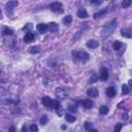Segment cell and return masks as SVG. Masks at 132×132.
Here are the masks:
<instances>
[{
  "label": "cell",
  "instance_id": "obj_19",
  "mask_svg": "<svg viewBox=\"0 0 132 132\" xmlns=\"http://www.w3.org/2000/svg\"><path fill=\"white\" fill-rule=\"evenodd\" d=\"M53 107L55 108V110L58 111L61 110V103L60 101H58V100H53Z\"/></svg>",
  "mask_w": 132,
  "mask_h": 132
},
{
  "label": "cell",
  "instance_id": "obj_3",
  "mask_svg": "<svg viewBox=\"0 0 132 132\" xmlns=\"http://www.w3.org/2000/svg\"><path fill=\"white\" fill-rule=\"evenodd\" d=\"M76 57L79 58V60L83 61V62H87V61H89V59H90V55H89L87 52H85V51L79 52L76 54Z\"/></svg>",
  "mask_w": 132,
  "mask_h": 132
},
{
  "label": "cell",
  "instance_id": "obj_13",
  "mask_svg": "<svg viewBox=\"0 0 132 132\" xmlns=\"http://www.w3.org/2000/svg\"><path fill=\"white\" fill-rule=\"evenodd\" d=\"M106 95L108 97H114L116 95V89L114 87H110V88H107L106 89Z\"/></svg>",
  "mask_w": 132,
  "mask_h": 132
},
{
  "label": "cell",
  "instance_id": "obj_1",
  "mask_svg": "<svg viewBox=\"0 0 132 132\" xmlns=\"http://www.w3.org/2000/svg\"><path fill=\"white\" fill-rule=\"evenodd\" d=\"M56 94L58 96V98H60V99H65L66 97L68 96L69 94V91L67 90V89H65V88H57V90H56Z\"/></svg>",
  "mask_w": 132,
  "mask_h": 132
},
{
  "label": "cell",
  "instance_id": "obj_24",
  "mask_svg": "<svg viewBox=\"0 0 132 132\" xmlns=\"http://www.w3.org/2000/svg\"><path fill=\"white\" fill-rule=\"evenodd\" d=\"M97 80H98V75L97 74H93L91 77H90V80H89V84H94L97 81Z\"/></svg>",
  "mask_w": 132,
  "mask_h": 132
},
{
  "label": "cell",
  "instance_id": "obj_34",
  "mask_svg": "<svg viewBox=\"0 0 132 132\" xmlns=\"http://www.w3.org/2000/svg\"><path fill=\"white\" fill-rule=\"evenodd\" d=\"M89 131H90V132H98V131H97L96 129H90Z\"/></svg>",
  "mask_w": 132,
  "mask_h": 132
},
{
  "label": "cell",
  "instance_id": "obj_21",
  "mask_svg": "<svg viewBox=\"0 0 132 132\" xmlns=\"http://www.w3.org/2000/svg\"><path fill=\"white\" fill-rule=\"evenodd\" d=\"M99 112L101 115H107V112H108V107L106 105H102L101 107L99 108Z\"/></svg>",
  "mask_w": 132,
  "mask_h": 132
},
{
  "label": "cell",
  "instance_id": "obj_6",
  "mask_svg": "<svg viewBox=\"0 0 132 132\" xmlns=\"http://www.w3.org/2000/svg\"><path fill=\"white\" fill-rule=\"evenodd\" d=\"M41 101H42V104H44V105L45 107H48V108L53 107V99H52V98H50V97H48V96L44 97Z\"/></svg>",
  "mask_w": 132,
  "mask_h": 132
},
{
  "label": "cell",
  "instance_id": "obj_9",
  "mask_svg": "<svg viewBox=\"0 0 132 132\" xmlns=\"http://www.w3.org/2000/svg\"><path fill=\"white\" fill-rule=\"evenodd\" d=\"M34 38H35V36H34V34L32 32H28L25 34L24 36V41L27 42V44H30V42H32L34 40Z\"/></svg>",
  "mask_w": 132,
  "mask_h": 132
},
{
  "label": "cell",
  "instance_id": "obj_29",
  "mask_svg": "<svg viewBox=\"0 0 132 132\" xmlns=\"http://www.w3.org/2000/svg\"><path fill=\"white\" fill-rule=\"evenodd\" d=\"M30 131L31 132H37L38 131V127L36 124H32V125L30 126Z\"/></svg>",
  "mask_w": 132,
  "mask_h": 132
},
{
  "label": "cell",
  "instance_id": "obj_7",
  "mask_svg": "<svg viewBox=\"0 0 132 132\" xmlns=\"http://www.w3.org/2000/svg\"><path fill=\"white\" fill-rule=\"evenodd\" d=\"M87 46L89 49H97L99 46V41L95 39H90L87 41Z\"/></svg>",
  "mask_w": 132,
  "mask_h": 132
},
{
  "label": "cell",
  "instance_id": "obj_22",
  "mask_svg": "<svg viewBox=\"0 0 132 132\" xmlns=\"http://www.w3.org/2000/svg\"><path fill=\"white\" fill-rule=\"evenodd\" d=\"M2 33H3V35H11L14 32H13V30H11L10 28H7V27H5V28L3 29V31H2Z\"/></svg>",
  "mask_w": 132,
  "mask_h": 132
},
{
  "label": "cell",
  "instance_id": "obj_16",
  "mask_svg": "<svg viewBox=\"0 0 132 132\" xmlns=\"http://www.w3.org/2000/svg\"><path fill=\"white\" fill-rule=\"evenodd\" d=\"M77 17L81 18V19H86L88 17V14L85 9H81V10L77 11Z\"/></svg>",
  "mask_w": 132,
  "mask_h": 132
},
{
  "label": "cell",
  "instance_id": "obj_23",
  "mask_svg": "<svg viewBox=\"0 0 132 132\" xmlns=\"http://www.w3.org/2000/svg\"><path fill=\"white\" fill-rule=\"evenodd\" d=\"M129 93V87L127 86V85H123L122 86V94L123 95H126Z\"/></svg>",
  "mask_w": 132,
  "mask_h": 132
},
{
  "label": "cell",
  "instance_id": "obj_15",
  "mask_svg": "<svg viewBox=\"0 0 132 132\" xmlns=\"http://www.w3.org/2000/svg\"><path fill=\"white\" fill-rule=\"evenodd\" d=\"M65 119H66V121L69 122V123H73V122L76 121V118L74 117V116L70 115V114H66L65 115Z\"/></svg>",
  "mask_w": 132,
  "mask_h": 132
},
{
  "label": "cell",
  "instance_id": "obj_8",
  "mask_svg": "<svg viewBox=\"0 0 132 132\" xmlns=\"http://www.w3.org/2000/svg\"><path fill=\"white\" fill-rule=\"evenodd\" d=\"M48 30H50L53 33L58 32V31H59V26H58L57 23L52 22V23H50V24L48 25Z\"/></svg>",
  "mask_w": 132,
  "mask_h": 132
},
{
  "label": "cell",
  "instance_id": "obj_17",
  "mask_svg": "<svg viewBox=\"0 0 132 132\" xmlns=\"http://www.w3.org/2000/svg\"><path fill=\"white\" fill-rule=\"evenodd\" d=\"M112 48H114L115 51H119V50L122 48V42L119 40H116L114 44H112Z\"/></svg>",
  "mask_w": 132,
  "mask_h": 132
},
{
  "label": "cell",
  "instance_id": "obj_32",
  "mask_svg": "<svg viewBox=\"0 0 132 132\" xmlns=\"http://www.w3.org/2000/svg\"><path fill=\"white\" fill-rule=\"evenodd\" d=\"M9 132H15V128L14 126H11V127L9 128Z\"/></svg>",
  "mask_w": 132,
  "mask_h": 132
},
{
  "label": "cell",
  "instance_id": "obj_31",
  "mask_svg": "<svg viewBox=\"0 0 132 132\" xmlns=\"http://www.w3.org/2000/svg\"><path fill=\"white\" fill-rule=\"evenodd\" d=\"M85 129L90 130V129H91V123H89V122H86V123H85Z\"/></svg>",
  "mask_w": 132,
  "mask_h": 132
},
{
  "label": "cell",
  "instance_id": "obj_2",
  "mask_svg": "<svg viewBox=\"0 0 132 132\" xmlns=\"http://www.w3.org/2000/svg\"><path fill=\"white\" fill-rule=\"evenodd\" d=\"M51 9L54 13H62L63 11V5L61 2H53L51 4Z\"/></svg>",
  "mask_w": 132,
  "mask_h": 132
},
{
  "label": "cell",
  "instance_id": "obj_35",
  "mask_svg": "<svg viewBox=\"0 0 132 132\" xmlns=\"http://www.w3.org/2000/svg\"><path fill=\"white\" fill-rule=\"evenodd\" d=\"M0 14H1V10H0Z\"/></svg>",
  "mask_w": 132,
  "mask_h": 132
},
{
  "label": "cell",
  "instance_id": "obj_20",
  "mask_svg": "<svg viewBox=\"0 0 132 132\" xmlns=\"http://www.w3.org/2000/svg\"><path fill=\"white\" fill-rule=\"evenodd\" d=\"M71 22H72V17H71V15H66V17L63 19L64 25H69Z\"/></svg>",
  "mask_w": 132,
  "mask_h": 132
},
{
  "label": "cell",
  "instance_id": "obj_27",
  "mask_svg": "<svg viewBox=\"0 0 132 132\" xmlns=\"http://www.w3.org/2000/svg\"><path fill=\"white\" fill-rule=\"evenodd\" d=\"M46 123H48V116L44 115V116H42V117L40 118V124H41V125H45Z\"/></svg>",
  "mask_w": 132,
  "mask_h": 132
},
{
  "label": "cell",
  "instance_id": "obj_5",
  "mask_svg": "<svg viewBox=\"0 0 132 132\" xmlns=\"http://www.w3.org/2000/svg\"><path fill=\"white\" fill-rule=\"evenodd\" d=\"M99 77H100V80L103 81H105L108 80V70H107L105 67H102V68H101V70H100Z\"/></svg>",
  "mask_w": 132,
  "mask_h": 132
},
{
  "label": "cell",
  "instance_id": "obj_25",
  "mask_svg": "<svg viewBox=\"0 0 132 132\" xmlns=\"http://www.w3.org/2000/svg\"><path fill=\"white\" fill-rule=\"evenodd\" d=\"M131 0H124V1L122 2V6L124 7V8H127V7H129L131 5Z\"/></svg>",
  "mask_w": 132,
  "mask_h": 132
},
{
  "label": "cell",
  "instance_id": "obj_14",
  "mask_svg": "<svg viewBox=\"0 0 132 132\" xmlns=\"http://www.w3.org/2000/svg\"><path fill=\"white\" fill-rule=\"evenodd\" d=\"M36 28H37V30L39 31L40 33H44L45 31L48 30V25H46V24H38Z\"/></svg>",
  "mask_w": 132,
  "mask_h": 132
},
{
  "label": "cell",
  "instance_id": "obj_4",
  "mask_svg": "<svg viewBox=\"0 0 132 132\" xmlns=\"http://www.w3.org/2000/svg\"><path fill=\"white\" fill-rule=\"evenodd\" d=\"M18 1H8L5 4V8H6V11H7V14L10 13L11 10H13L14 8H15V7L18 6Z\"/></svg>",
  "mask_w": 132,
  "mask_h": 132
},
{
  "label": "cell",
  "instance_id": "obj_10",
  "mask_svg": "<svg viewBox=\"0 0 132 132\" xmlns=\"http://www.w3.org/2000/svg\"><path fill=\"white\" fill-rule=\"evenodd\" d=\"M87 95L89 97H91V98H95V97L98 96V90H97L96 88H91L89 89L87 91Z\"/></svg>",
  "mask_w": 132,
  "mask_h": 132
},
{
  "label": "cell",
  "instance_id": "obj_12",
  "mask_svg": "<svg viewBox=\"0 0 132 132\" xmlns=\"http://www.w3.org/2000/svg\"><path fill=\"white\" fill-rule=\"evenodd\" d=\"M81 104L86 108H91L93 106V101H92V99H84L81 101Z\"/></svg>",
  "mask_w": 132,
  "mask_h": 132
},
{
  "label": "cell",
  "instance_id": "obj_33",
  "mask_svg": "<svg viewBox=\"0 0 132 132\" xmlns=\"http://www.w3.org/2000/svg\"><path fill=\"white\" fill-rule=\"evenodd\" d=\"M22 132H27V128H26V126H23V127H22Z\"/></svg>",
  "mask_w": 132,
  "mask_h": 132
},
{
  "label": "cell",
  "instance_id": "obj_26",
  "mask_svg": "<svg viewBox=\"0 0 132 132\" xmlns=\"http://www.w3.org/2000/svg\"><path fill=\"white\" fill-rule=\"evenodd\" d=\"M30 53H32V54H37V53H39V46H32V48L30 49Z\"/></svg>",
  "mask_w": 132,
  "mask_h": 132
},
{
  "label": "cell",
  "instance_id": "obj_28",
  "mask_svg": "<svg viewBox=\"0 0 132 132\" xmlns=\"http://www.w3.org/2000/svg\"><path fill=\"white\" fill-rule=\"evenodd\" d=\"M123 128V124L122 123H118L115 127V132H121V129Z\"/></svg>",
  "mask_w": 132,
  "mask_h": 132
},
{
  "label": "cell",
  "instance_id": "obj_11",
  "mask_svg": "<svg viewBox=\"0 0 132 132\" xmlns=\"http://www.w3.org/2000/svg\"><path fill=\"white\" fill-rule=\"evenodd\" d=\"M106 13H107V7H105V8H102L101 10H99V11H97V13H95L93 17H94L95 20H97V19H99V18H102L104 15H106Z\"/></svg>",
  "mask_w": 132,
  "mask_h": 132
},
{
  "label": "cell",
  "instance_id": "obj_30",
  "mask_svg": "<svg viewBox=\"0 0 132 132\" xmlns=\"http://www.w3.org/2000/svg\"><path fill=\"white\" fill-rule=\"evenodd\" d=\"M68 110H70V111H72V112H74V111L77 110V107H76V105H69L68 106Z\"/></svg>",
  "mask_w": 132,
  "mask_h": 132
},
{
  "label": "cell",
  "instance_id": "obj_18",
  "mask_svg": "<svg viewBox=\"0 0 132 132\" xmlns=\"http://www.w3.org/2000/svg\"><path fill=\"white\" fill-rule=\"evenodd\" d=\"M121 33H122V35L124 37H127V38H131V31L130 30H128V29H123L121 31Z\"/></svg>",
  "mask_w": 132,
  "mask_h": 132
}]
</instances>
